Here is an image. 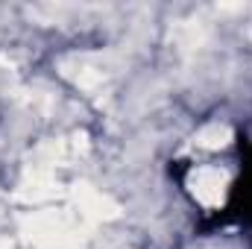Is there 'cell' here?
<instances>
[{
	"label": "cell",
	"instance_id": "cell-2",
	"mask_svg": "<svg viewBox=\"0 0 252 249\" xmlns=\"http://www.w3.org/2000/svg\"><path fill=\"white\" fill-rule=\"evenodd\" d=\"M0 249H3V247H0Z\"/></svg>",
	"mask_w": 252,
	"mask_h": 249
},
{
	"label": "cell",
	"instance_id": "cell-1",
	"mask_svg": "<svg viewBox=\"0 0 252 249\" xmlns=\"http://www.w3.org/2000/svg\"><path fill=\"white\" fill-rule=\"evenodd\" d=\"M196 185H199L202 202H214V199H220V193H223V176H220L217 170H199V173H196Z\"/></svg>",
	"mask_w": 252,
	"mask_h": 249
}]
</instances>
